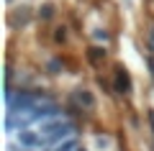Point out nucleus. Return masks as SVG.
<instances>
[{
    "label": "nucleus",
    "mask_w": 154,
    "mask_h": 151,
    "mask_svg": "<svg viewBox=\"0 0 154 151\" xmlns=\"http://www.w3.org/2000/svg\"><path fill=\"white\" fill-rule=\"evenodd\" d=\"M116 85H118V90H121V92L131 90V80H128L126 69H116Z\"/></svg>",
    "instance_id": "obj_1"
}]
</instances>
